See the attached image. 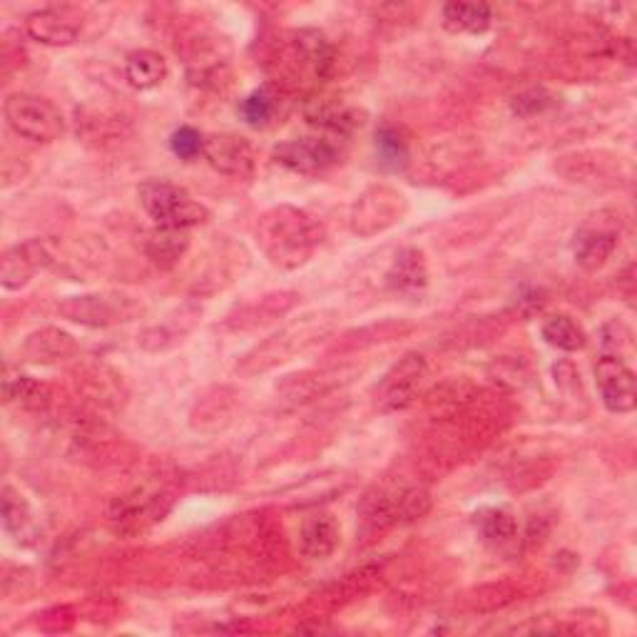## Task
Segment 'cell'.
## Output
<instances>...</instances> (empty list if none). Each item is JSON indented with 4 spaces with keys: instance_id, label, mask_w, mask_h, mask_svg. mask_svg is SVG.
<instances>
[{
    "instance_id": "cell-1",
    "label": "cell",
    "mask_w": 637,
    "mask_h": 637,
    "mask_svg": "<svg viewBox=\"0 0 637 637\" xmlns=\"http://www.w3.org/2000/svg\"><path fill=\"white\" fill-rule=\"evenodd\" d=\"M324 230L304 209L290 205L269 209L259 217L255 240L265 257L279 269H299L321 244Z\"/></svg>"
},
{
    "instance_id": "cell-2",
    "label": "cell",
    "mask_w": 637,
    "mask_h": 637,
    "mask_svg": "<svg viewBox=\"0 0 637 637\" xmlns=\"http://www.w3.org/2000/svg\"><path fill=\"white\" fill-rule=\"evenodd\" d=\"M139 205L160 226H180L189 230L207 222L209 209L195 203L187 189H182L164 180H147L137 189Z\"/></svg>"
},
{
    "instance_id": "cell-3",
    "label": "cell",
    "mask_w": 637,
    "mask_h": 637,
    "mask_svg": "<svg viewBox=\"0 0 637 637\" xmlns=\"http://www.w3.org/2000/svg\"><path fill=\"white\" fill-rule=\"evenodd\" d=\"M5 122L30 143H56L65 133V118L56 105L30 93H13L3 102Z\"/></svg>"
},
{
    "instance_id": "cell-4",
    "label": "cell",
    "mask_w": 637,
    "mask_h": 637,
    "mask_svg": "<svg viewBox=\"0 0 637 637\" xmlns=\"http://www.w3.org/2000/svg\"><path fill=\"white\" fill-rule=\"evenodd\" d=\"M344 137L311 135L274 147V160L296 174H321L342 160Z\"/></svg>"
},
{
    "instance_id": "cell-5",
    "label": "cell",
    "mask_w": 637,
    "mask_h": 637,
    "mask_svg": "<svg viewBox=\"0 0 637 637\" xmlns=\"http://www.w3.org/2000/svg\"><path fill=\"white\" fill-rule=\"evenodd\" d=\"M404 195L387 185L369 187L356 199L352 209V230L359 237H373L389 226H394L404 217Z\"/></svg>"
},
{
    "instance_id": "cell-6",
    "label": "cell",
    "mask_w": 637,
    "mask_h": 637,
    "mask_svg": "<svg viewBox=\"0 0 637 637\" xmlns=\"http://www.w3.org/2000/svg\"><path fill=\"white\" fill-rule=\"evenodd\" d=\"M205 160L209 168L232 180H252L257 172V152L247 137L220 133L205 137Z\"/></svg>"
},
{
    "instance_id": "cell-7",
    "label": "cell",
    "mask_w": 637,
    "mask_h": 637,
    "mask_svg": "<svg viewBox=\"0 0 637 637\" xmlns=\"http://www.w3.org/2000/svg\"><path fill=\"white\" fill-rule=\"evenodd\" d=\"M596 381L603 396V404L613 414H633L637 406L635 373L623 362V356L603 354L596 366Z\"/></svg>"
},
{
    "instance_id": "cell-8",
    "label": "cell",
    "mask_w": 637,
    "mask_h": 637,
    "mask_svg": "<svg viewBox=\"0 0 637 637\" xmlns=\"http://www.w3.org/2000/svg\"><path fill=\"white\" fill-rule=\"evenodd\" d=\"M426 377V362L424 356L408 354L401 359L387 377H383L379 387V406L381 412H401L416 399L421 381Z\"/></svg>"
},
{
    "instance_id": "cell-9",
    "label": "cell",
    "mask_w": 637,
    "mask_h": 637,
    "mask_svg": "<svg viewBox=\"0 0 637 637\" xmlns=\"http://www.w3.org/2000/svg\"><path fill=\"white\" fill-rule=\"evenodd\" d=\"M25 33L30 35L35 42L42 46L63 48L73 46L81 35V21L68 11H58V8H42L25 17Z\"/></svg>"
},
{
    "instance_id": "cell-10",
    "label": "cell",
    "mask_w": 637,
    "mask_h": 637,
    "mask_svg": "<svg viewBox=\"0 0 637 637\" xmlns=\"http://www.w3.org/2000/svg\"><path fill=\"white\" fill-rule=\"evenodd\" d=\"M50 265L48 249L40 242H23L8 249L0 261V284L5 290H21L30 279Z\"/></svg>"
},
{
    "instance_id": "cell-11",
    "label": "cell",
    "mask_w": 637,
    "mask_h": 637,
    "mask_svg": "<svg viewBox=\"0 0 637 637\" xmlns=\"http://www.w3.org/2000/svg\"><path fill=\"white\" fill-rule=\"evenodd\" d=\"M307 115L309 125L319 127L321 133L327 135H336V137H346L352 135L356 127L364 122V112L356 110L354 105L339 102L334 98H321V100H311L304 110Z\"/></svg>"
},
{
    "instance_id": "cell-12",
    "label": "cell",
    "mask_w": 637,
    "mask_h": 637,
    "mask_svg": "<svg viewBox=\"0 0 637 637\" xmlns=\"http://www.w3.org/2000/svg\"><path fill=\"white\" fill-rule=\"evenodd\" d=\"M474 528L488 548L503 551L518 538V520L503 505H486L474 513Z\"/></svg>"
},
{
    "instance_id": "cell-13",
    "label": "cell",
    "mask_w": 637,
    "mask_h": 637,
    "mask_svg": "<svg viewBox=\"0 0 637 637\" xmlns=\"http://www.w3.org/2000/svg\"><path fill=\"white\" fill-rule=\"evenodd\" d=\"M302 553L311 561H327L339 546V523L329 513H314L299 528Z\"/></svg>"
},
{
    "instance_id": "cell-14",
    "label": "cell",
    "mask_w": 637,
    "mask_h": 637,
    "mask_svg": "<svg viewBox=\"0 0 637 637\" xmlns=\"http://www.w3.org/2000/svg\"><path fill=\"white\" fill-rule=\"evenodd\" d=\"M60 314L85 327H110L115 321H125L120 319L125 314L120 311L118 304L105 299V296H73V299L60 304Z\"/></svg>"
},
{
    "instance_id": "cell-15",
    "label": "cell",
    "mask_w": 637,
    "mask_h": 637,
    "mask_svg": "<svg viewBox=\"0 0 637 637\" xmlns=\"http://www.w3.org/2000/svg\"><path fill=\"white\" fill-rule=\"evenodd\" d=\"M429 282L424 255L418 249H401L387 272V286L396 294H416Z\"/></svg>"
},
{
    "instance_id": "cell-16",
    "label": "cell",
    "mask_w": 637,
    "mask_h": 637,
    "mask_svg": "<svg viewBox=\"0 0 637 637\" xmlns=\"http://www.w3.org/2000/svg\"><path fill=\"white\" fill-rule=\"evenodd\" d=\"M617 249V234L610 230H580L575 234V244H573V255L575 261L586 269V272H596L605 265V261L613 257V252Z\"/></svg>"
},
{
    "instance_id": "cell-17",
    "label": "cell",
    "mask_w": 637,
    "mask_h": 637,
    "mask_svg": "<svg viewBox=\"0 0 637 637\" xmlns=\"http://www.w3.org/2000/svg\"><path fill=\"white\" fill-rule=\"evenodd\" d=\"M443 28L453 35H481L493 23V11L486 3H446L441 8Z\"/></svg>"
},
{
    "instance_id": "cell-18",
    "label": "cell",
    "mask_w": 637,
    "mask_h": 637,
    "mask_svg": "<svg viewBox=\"0 0 637 637\" xmlns=\"http://www.w3.org/2000/svg\"><path fill=\"white\" fill-rule=\"evenodd\" d=\"M75 352V339L68 331L60 329H40L28 336V342L23 346V354L35 364H56L63 362Z\"/></svg>"
},
{
    "instance_id": "cell-19",
    "label": "cell",
    "mask_w": 637,
    "mask_h": 637,
    "mask_svg": "<svg viewBox=\"0 0 637 637\" xmlns=\"http://www.w3.org/2000/svg\"><path fill=\"white\" fill-rule=\"evenodd\" d=\"M189 249V230H180V226H160L147 234L145 240V252L155 265L160 267H172L185 257Z\"/></svg>"
},
{
    "instance_id": "cell-20",
    "label": "cell",
    "mask_w": 637,
    "mask_h": 637,
    "mask_svg": "<svg viewBox=\"0 0 637 637\" xmlns=\"http://www.w3.org/2000/svg\"><path fill=\"white\" fill-rule=\"evenodd\" d=\"M294 48L302 63L307 65L314 77H327L334 68V48L327 40L324 33L314 28H302L294 33Z\"/></svg>"
},
{
    "instance_id": "cell-21",
    "label": "cell",
    "mask_w": 637,
    "mask_h": 637,
    "mask_svg": "<svg viewBox=\"0 0 637 637\" xmlns=\"http://www.w3.org/2000/svg\"><path fill=\"white\" fill-rule=\"evenodd\" d=\"M168 77V63L155 50H135L125 60V81L135 90H155Z\"/></svg>"
},
{
    "instance_id": "cell-22",
    "label": "cell",
    "mask_w": 637,
    "mask_h": 637,
    "mask_svg": "<svg viewBox=\"0 0 637 637\" xmlns=\"http://www.w3.org/2000/svg\"><path fill=\"white\" fill-rule=\"evenodd\" d=\"M277 115H282V95L272 85H261L240 102V118L249 127H269Z\"/></svg>"
},
{
    "instance_id": "cell-23",
    "label": "cell",
    "mask_w": 637,
    "mask_h": 637,
    "mask_svg": "<svg viewBox=\"0 0 637 637\" xmlns=\"http://www.w3.org/2000/svg\"><path fill=\"white\" fill-rule=\"evenodd\" d=\"M540 334H543L548 344L561 348V352H580L588 344L586 331L568 314H553V317H548Z\"/></svg>"
},
{
    "instance_id": "cell-24",
    "label": "cell",
    "mask_w": 637,
    "mask_h": 637,
    "mask_svg": "<svg viewBox=\"0 0 637 637\" xmlns=\"http://www.w3.org/2000/svg\"><path fill=\"white\" fill-rule=\"evenodd\" d=\"M373 145H377V157L383 170L401 172L408 164V143H406V137L401 135V130L391 125H381L377 130V139H373Z\"/></svg>"
},
{
    "instance_id": "cell-25",
    "label": "cell",
    "mask_w": 637,
    "mask_h": 637,
    "mask_svg": "<svg viewBox=\"0 0 637 637\" xmlns=\"http://www.w3.org/2000/svg\"><path fill=\"white\" fill-rule=\"evenodd\" d=\"M561 105V98L548 87L538 85V87H528V90H520L518 95H513L511 100V110L513 115H518L523 120L546 115V112L555 110Z\"/></svg>"
},
{
    "instance_id": "cell-26",
    "label": "cell",
    "mask_w": 637,
    "mask_h": 637,
    "mask_svg": "<svg viewBox=\"0 0 637 637\" xmlns=\"http://www.w3.org/2000/svg\"><path fill=\"white\" fill-rule=\"evenodd\" d=\"M30 509L21 493H15L11 486L3 488V526L8 534L25 536V530L30 528Z\"/></svg>"
},
{
    "instance_id": "cell-27",
    "label": "cell",
    "mask_w": 637,
    "mask_h": 637,
    "mask_svg": "<svg viewBox=\"0 0 637 637\" xmlns=\"http://www.w3.org/2000/svg\"><path fill=\"white\" fill-rule=\"evenodd\" d=\"M170 150L182 162H195L205 157V135L195 127L182 125L170 135Z\"/></svg>"
},
{
    "instance_id": "cell-28",
    "label": "cell",
    "mask_w": 637,
    "mask_h": 637,
    "mask_svg": "<svg viewBox=\"0 0 637 637\" xmlns=\"http://www.w3.org/2000/svg\"><path fill=\"white\" fill-rule=\"evenodd\" d=\"M3 394L5 401H21V404H30V401L40 394V383L33 381L25 373H13L11 366L5 369V379H3Z\"/></svg>"
}]
</instances>
